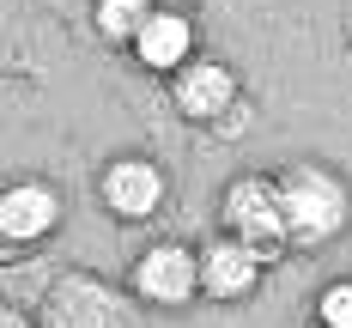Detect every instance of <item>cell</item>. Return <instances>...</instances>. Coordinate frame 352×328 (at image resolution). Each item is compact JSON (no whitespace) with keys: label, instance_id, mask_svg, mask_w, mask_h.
Listing matches in <instances>:
<instances>
[{"label":"cell","instance_id":"6da1fadb","mask_svg":"<svg viewBox=\"0 0 352 328\" xmlns=\"http://www.w3.org/2000/svg\"><path fill=\"white\" fill-rule=\"evenodd\" d=\"M280 188V219H285V243L298 250H328L334 237H346L352 225V182L322 164V158H292L274 171Z\"/></svg>","mask_w":352,"mask_h":328},{"label":"cell","instance_id":"7a4b0ae2","mask_svg":"<svg viewBox=\"0 0 352 328\" xmlns=\"http://www.w3.org/2000/svg\"><path fill=\"white\" fill-rule=\"evenodd\" d=\"M219 231H231L237 243H249L267 267H280L285 255H292L274 171H237V177L219 188Z\"/></svg>","mask_w":352,"mask_h":328},{"label":"cell","instance_id":"3957f363","mask_svg":"<svg viewBox=\"0 0 352 328\" xmlns=\"http://www.w3.org/2000/svg\"><path fill=\"white\" fill-rule=\"evenodd\" d=\"M164 85H170V109L182 122L219 128V134H237V128H243L249 104H243V79L231 73V61H219V55H188Z\"/></svg>","mask_w":352,"mask_h":328},{"label":"cell","instance_id":"277c9868","mask_svg":"<svg viewBox=\"0 0 352 328\" xmlns=\"http://www.w3.org/2000/svg\"><path fill=\"white\" fill-rule=\"evenodd\" d=\"M128 298L146 310H188L201 298V250L182 237H152L128 267Z\"/></svg>","mask_w":352,"mask_h":328},{"label":"cell","instance_id":"5b68a950","mask_svg":"<svg viewBox=\"0 0 352 328\" xmlns=\"http://www.w3.org/2000/svg\"><path fill=\"white\" fill-rule=\"evenodd\" d=\"M36 328H134V304L109 286V280H98V274L61 267L49 280V292H43Z\"/></svg>","mask_w":352,"mask_h":328},{"label":"cell","instance_id":"8992f818","mask_svg":"<svg viewBox=\"0 0 352 328\" xmlns=\"http://www.w3.org/2000/svg\"><path fill=\"white\" fill-rule=\"evenodd\" d=\"M170 201V171L152 152H116L98 171V207L116 225H152Z\"/></svg>","mask_w":352,"mask_h":328},{"label":"cell","instance_id":"52a82bcc","mask_svg":"<svg viewBox=\"0 0 352 328\" xmlns=\"http://www.w3.org/2000/svg\"><path fill=\"white\" fill-rule=\"evenodd\" d=\"M67 201L49 177H12L0 182V243L6 250H36L61 231Z\"/></svg>","mask_w":352,"mask_h":328},{"label":"cell","instance_id":"ba28073f","mask_svg":"<svg viewBox=\"0 0 352 328\" xmlns=\"http://www.w3.org/2000/svg\"><path fill=\"white\" fill-rule=\"evenodd\" d=\"M128 55H134V67L170 79L188 55H201V25H195V12H188V6H176V0H158V6L146 12V25L134 31Z\"/></svg>","mask_w":352,"mask_h":328},{"label":"cell","instance_id":"9c48e42d","mask_svg":"<svg viewBox=\"0 0 352 328\" xmlns=\"http://www.w3.org/2000/svg\"><path fill=\"white\" fill-rule=\"evenodd\" d=\"M261 280H267V261L249 243H237L231 231L201 243V298L207 304H243V298L261 292Z\"/></svg>","mask_w":352,"mask_h":328},{"label":"cell","instance_id":"30bf717a","mask_svg":"<svg viewBox=\"0 0 352 328\" xmlns=\"http://www.w3.org/2000/svg\"><path fill=\"white\" fill-rule=\"evenodd\" d=\"M152 6H158V0H91V31L104 36L109 49H128Z\"/></svg>","mask_w":352,"mask_h":328},{"label":"cell","instance_id":"8fae6325","mask_svg":"<svg viewBox=\"0 0 352 328\" xmlns=\"http://www.w3.org/2000/svg\"><path fill=\"white\" fill-rule=\"evenodd\" d=\"M310 316H316L322 328H352V274H346V280H328V286L316 292Z\"/></svg>","mask_w":352,"mask_h":328},{"label":"cell","instance_id":"7c38bea8","mask_svg":"<svg viewBox=\"0 0 352 328\" xmlns=\"http://www.w3.org/2000/svg\"><path fill=\"white\" fill-rule=\"evenodd\" d=\"M0 328H36V316H25L19 304H6V298H0Z\"/></svg>","mask_w":352,"mask_h":328},{"label":"cell","instance_id":"4fadbf2b","mask_svg":"<svg viewBox=\"0 0 352 328\" xmlns=\"http://www.w3.org/2000/svg\"><path fill=\"white\" fill-rule=\"evenodd\" d=\"M304 328H322V322H316V316H310V322H304Z\"/></svg>","mask_w":352,"mask_h":328}]
</instances>
